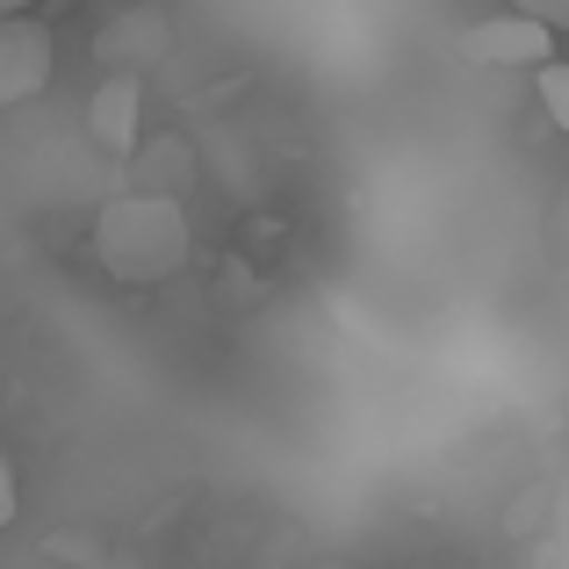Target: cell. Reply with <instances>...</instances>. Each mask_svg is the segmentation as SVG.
Masks as SVG:
<instances>
[{"instance_id":"1","label":"cell","mask_w":569,"mask_h":569,"mask_svg":"<svg viewBox=\"0 0 569 569\" xmlns=\"http://www.w3.org/2000/svg\"><path fill=\"white\" fill-rule=\"evenodd\" d=\"M194 231L181 194H152V188H123L94 209V260L116 289H159L188 267Z\"/></svg>"},{"instance_id":"2","label":"cell","mask_w":569,"mask_h":569,"mask_svg":"<svg viewBox=\"0 0 569 569\" xmlns=\"http://www.w3.org/2000/svg\"><path fill=\"white\" fill-rule=\"evenodd\" d=\"M461 58L469 66H498V72H533V66L556 58V29L505 8V14H483V22L461 29Z\"/></svg>"},{"instance_id":"3","label":"cell","mask_w":569,"mask_h":569,"mask_svg":"<svg viewBox=\"0 0 569 569\" xmlns=\"http://www.w3.org/2000/svg\"><path fill=\"white\" fill-rule=\"evenodd\" d=\"M58 72V43L37 14H0V109H22L51 87Z\"/></svg>"},{"instance_id":"4","label":"cell","mask_w":569,"mask_h":569,"mask_svg":"<svg viewBox=\"0 0 569 569\" xmlns=\"http://www.w3.org/2000/svg\"><path fill=\"white\" fill-rule=\"evenodd\" d=\"M138 130H144V72H109L87 94V138L109 159H130L138 152Z\"/></svg>"},{"instance_id":"5","label":"cell","mask_w":569,"mask_h":569,"mask_svg":"<svg viewBox=\"0 0 569 569\" xmlns=\"http://www.w3.org/2000/svg\"><path fill=\"white\" fill-rule=\"evenodd\" d=\"M167 43H173V22L159 8H130V14H116L109 29L94 37V58L109 72H144V66H159L167 58Z\"/></svg>"},{"instance_id":"6","label":"cell","mask_w":569,"mask_h":569,"mask_svg":"<svg viewBox=\"0 0 569 569\" xmlns=\"http://www.w3.org/2000/svg\"><path fill=\"white\" fill-rule=\"evenodd\" d=\"M130 188H152V194H188L194 188V144L188 138H152L130 152Z\"/></svg>"},{"instance_id":"7","label":"cell","mask_w":569,"mask_h":569,"mask_svg":"<svg viewBox=\"0 0 569 569\" xmlns=\"http://www.w3.org/2000/svg\"><path fill=\"white\" fill-rule=\"evenodd\" d=\"M533 94H541V116L569 138V66L562 58H548V66H533Z\"/></svg>"},{"instance_id":"8","label":"cell","mask_w":569,"mask_h":569,"mask_svg":"<svg viewBox=\"0 0 569 569\" xmlns=\"http://www.w3.org/2000/svg\"><path fill=\"white\" fill-rule=\"evenodd\" d=\"M14 512H22V476H14V461L0 455V533L14 527Z\"/></svg>"},{"instance_id":"9","label":"cell","mask_w":569,"mask_h":569,"mask_svg":"<svg viewBox=\"0 0 569 569\" xmlns=\"http://www.w3.org/2000/svg\"><path fill=\"white\" fill-rule=\"evenodd\" d=\"M512 8H519V14H533V22H548L556 37L569 29V0H512Z\"/></svg>"},{"instance_id":"10","label":"cell","mask_w":569,"mask_h":569,"mask_svg":"<svg viewBox=\"0 0 569 569\" xmlns=\"http://www.w3.org/2000/svg\"><path fill=\"white\" fill-rule=\"evenodd\" d=\"M29 8H37V0H0V14H29Z\"/></svg>"}]
</instances>
